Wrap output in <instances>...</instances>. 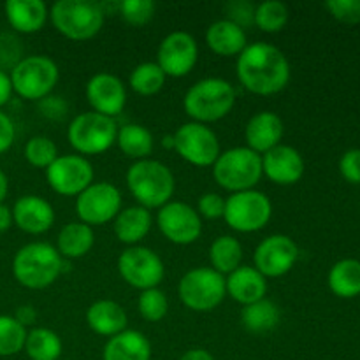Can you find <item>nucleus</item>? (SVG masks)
<instances>
[{"label": "nucleus", "mask_w": 360, "mask_h": 360, "mask_svg": "<svg viewBox=\"0 0 360 360\" xmlns=\"http://www.w3.org/2000/svg\"><path fill=\"white\" fill-rule=\"evenodd\" d=\"M238 79L255 95H274L290 81V63L285 53L267 42H252L238 56Z\"/></svg>", "instance_id": "obj_1"}, {"label": "nucleus", "mask_w": 360, "mask_h": 360, "mask_svg": "<svg viewBox=\"0 0 360 360\" xmlns=\"http://www.w3.org/2000/svg\"><path fill=\"white\" fill-rule=\"evenodd\" d=\"M62 271V255L48 243H28L18 250L13 259L14 278L30 290L48 288L58 280Z\"/></svg>", "instance_id": "obj_2"}, {"label": "nucleus", "mask_w": 360, "mask_h": 360, "mask_svg": "<svg viewBox=\"0 0 360 360\" xmlns=\"http://www.w3.org/2000/svg\"><path fill=\"white\" fill-rule=\"evenodd\" d=\"M127 186L139 206L155 210L171 202L174 174L165 164L151 158L134 162L127 171Z\"/></svg>", "instance_id": "obj_3"}, {"label": "nucleus", "mask_w": 360, "mask_h": 360, "mask_svg": "<svg viewBox=\"0 0 360 360\" xmlns=\"http://www.w3.org/2000/svg\"><path fill=\"white\" fill-rule=\"evenodd\" d=\"M236 105V90L227 79L204 77L188 88L183 98L186 115L197 123H213L225 118Z\"/></svg>", "instance_id": "obj_4"}, {"label": "nucleus", "mask_w": 360, "mask_h": 360, "mask_svg": "<svg viewBox=\"0 0 360 360\" xmlns=\"http://www.w3.org/2000/svg\"><path fill=\"white\" fill-rule=\"evenodd\" d=\"M104 7L91 0H58L49 9L51 23L70 41H88L104 25Z\"/></svg>", "instance_id": "obj_5"}, {"label": "nucleus", "mask_w": 360, "mask_h": 360, "mask_svg": "<svg viewBox=\"0 0 360 360\" xmlns=\"http://www.w3.org/2000/svg\"><path fill=\"white\" fill-rule=\"evenodd\" d=\"M262 176V157L246 146L221 151L213 164L214 181L232 193L253 190Z\"/></svg>", "instance_id": "obj_6"}, {"label": "nucleus", "mask_w": 360, "mask_h": 360, "mask_svg": "<svg viewBox=\"0 0 360 360\" xmlns=\"http://www.w3.org/2000/svg\"><path fill=\"white\" fill-rule=\"evenodd\" d=\"M58 77V65L46 55L25 56L11 70L13 91L27 101H42L51 95Z\"/></svg>", "instance_id": "obj_7"}, {"label": "nucleus", "mask_w": 360, "mask_h": 360, "mask_svg": "<svg viewBox=\"0 0 360 360\" xmlns=\"http://www.w3.org/2000/svg\"><path fill=\"white\" fill-rule=\"evenodd\" d=\"M118 125L115 118L98 112H81L74 116L67 129L70 146L81 155H101L116 144Z\"/></svg>", "instance_id": "obj_8"}, {"label": "nucleus", "mask_w": 360, "mask_h": 360, "mask_svg": "<svg viewBox=\"0 0 360 360\" xmlns=\"http://www.w3.org/2000/svg\"><path fill=\"white\" fill-rule=\"evenodd\" d=\"M271 217H273V204L269 197L255 188L236 192L225 199L224 220L236 232L248 234V232L262 231L269 224Z\"/></svg>", "instance_id": "obj_9"}, {"label": "nucleus", "mask_w": 360, "mask_h": 360, "mask_svg": "<svg viewBox=\"0 0 360 360\" xmlns=\"http://www.w3.org/2000/svg\"><path fill=\"white\" fill-rule=\"evenodd\" d=\"M178 294L188 309L199 313L213 311L227 295L225 278L211 267H195L179 280Z\"/></svg>", "instance_id": "obj_10"}, {"label": "nucleus", "mask_w": 360, "mask_h": 360, "mask_svg": "<svg viewBox=\"0 0 360 360\" xmlns=\"http://www.w3.org/2000/svg\"><path fill=\"white\" fill-rule=\"evenodd\" d=\"M118 273L125 283L143 292L148 288H158L165 276V267L158 253L137 245L129 246L118 257Z\"/></svg>", "instance_id": "obj_11"}, {"label": "nucleus", "mask_w": 360, "mask_h": 360, "mask_svg": "<svg viewBox=\"0 0 360 360\" xmlns=\"http://www.w3.org/2000/svg\"><path fill=\"white\" fill-rule=\"evenodd\" d=\"M174 151L188 164L207 167L220 157V141L217 134L204 123L188 122L179 127L174 134Z\"/></svg>", "instance_id": "obj_12"}, {"label": "nucleus", "mask_w": 360, "mask_h": 360, "mask_svg": "<svg viewBox=\"0 0 360 360\" xmlns=\"http://www.w3.org/2000/svg\"><path fill=\"white\" fill-rule=\"evenodd\" d=\"M122 211V193L112 183H91L76 197V214L86 225H104Z\"/></svg>", "instance_id": "obj_13"}, {"label": "nucleus", "mask_w": 360, "mask_h": 360, "mask_svg": "<svg viewBox=\"0 0 360 360\" xmlns=\"http://www.w3.org/2000/svg\"><path fill=\"white\" fill-rule=\"evenodd\" d=\"M46 181L60 195L77 197L94 183V167L81 155H58L46 169Z\"/></svg>", "instance_id": "obj_14"}, {"label": "nucleus", "mask_w": 360, "mask_h": 360, "mask_svg": "<svg viewBox=\"0 0 360 360\" xmlns=\"http://www.w3.org/2000/svg\"><path fill=\"white\" fill-rule=\"evenodd\" d=\"M157 225L165 239L179 246L195 243L202 234V220L190 204L171 200L158 210Z\"/></svg>", "instance_id": "obj_15"}, {"label": "nucleus", "mask_w": 360, "mask_h": 360, "mask_svg": "<svg viewBox=\"0 0 360 360\" xmlns=\"http://www.w3.org/2000/svg\"><path fill=\"white\" fill-rule=\"evenodd\" d=\"M299 259V246L290 236L273 234L262 239L253 253L255 269L264 278H280L294 269Z\"/></svg>", "instance_id": "obj_16"}, {"label": "nucleus", "mask_w": 360, "mask_h": 360, "mask_svg": "<svg viewBox=\"0 0 360 360\" xmlns=\"http://www.w3.org/2000/svg\"><path fill=\"white\" fill-rule=\"evenodd\" d=\"M199 60V46L188 32H171L162 39L157 51V63L165 76L183 77L190 74Z\"/></svg>", "instance_id": "obj_17"}, {"label": "nucleus", "mask_w": 360, "mask_h": 360, "mask_svg": "<svg viewBox=\"0 0 360 360\" xmlns=\"http://www.w3.org/2000/svg\"><path fill=\"white\" fill-rule=\"evenodd\" d=\"M86 98L95 112L115 118L127 104V88L115 74L98 72L88 79Z\"/></svg>", "instance_id": "obj_18"}, {"label": "nucleus", "mask_w": 360, "mask_h": 360, "mask_svg": "<svg viewBox=\"0 0 360 360\" xmlns=\"http://www.w3.org/2000/svg\"><path fill=\"white\" fill-rule=\"evenodd\" d=\"M304 158L295 148L278 144L262 155V171L273 183L281 186L295 185L304 174Z\"/></svg>", "instance_id": "obj_19"}, {"label": "nucleus", "mask_w": 360, "mask_h": 360, "mask_svg": "<svg viewBox=\"0 0 360 360\" xmlns=\"http://www.w3.org/2000/svg\"><path fill=\"white\" fill-rule=\"evenodd\" d=\"M13 221L27 234H44L55 224V210L39 195H23L14 202Z\"/></svg>", "instance_id": "obj_20"}, {"label": "nucleus", "mask_w": 360, "mask_h": 360, "mask_svg": "<svg viewBox=\"0 0 360 360\" xmlns=\"http://www.w3.org/2000/svg\"><path fill=\"white\" fill-rule=\"evenodd\" d=\"M281 137H283V122L276 112L259 111L246 123V148L259 153L260 157L281 144Z\"/></svg>", "instance_id": "obj_21"}, {"label": "nucleus", "mask_w": 360, "mask_h": 360, "mask_svg": "<svg viewBox=\"0 0 360 360\" xmlns=\"http://www.w3.org/2000/svg\"><path fill=\"white\" fill-rule=\"evenodd\" d=\"M225 290L239 304H253L266 297L267 278H264L255 267L239 266L225 278Z\"/></svg>", "instance_id": "obj_22"}, {"label": "nucleus", "mask_w": 360, "mask_h": 360, "mask_svg": "<svg viewBox=\"0 0 360 360\" xmlns=\"http://www.w3.org/2000/svg\"><path fill=\"white\" fill-rule=\"evenodd\" d=\"M86 323L95 334L105 338H112L123 333L129 323V316L122 304L109 299L95 301L86 309Z\"/></svg>", "instance_id": "obj_23"}, {"label": "nucleus", "mask_w": 360, "mask_h": 360, "mask_svg": "<svg viewBox=\"0 0 360 360\" xmlns=\"http://www.w3.org/2000/svg\"><path fill=\"white\" fill-rule=\"evenodd\" d=\"M206 42L213 53L220 56H239L248 46L245 28L227 18L211 23L206 30Z\"/></svg>", "instance_id": "obj_24"}, {"label": "nucleus", "mask_w": 360, "mask_h": 360, "mask_svg": "<svg viewBox=\"0 0 360 360\" xmlns=\"http://www.w3.org/2000/svg\"><path fill=\"white\" fill-rule=\"evenodd\" d=\"M102 360H151V343L139 330L125 329L109 338Z\"/></svg>", "instance_id": "obj_25"}, {"label": "nucleus", "mask_w": 360, "mask_h": 360, "mask_svg": "<svg viewBox=\"0 0 360 360\" xmlns=\"http://www.w3.org/2000/svg\"><path fill=\"white\" fill-rule=\"evenodd\" d=\"M4 9L11 27L21 34L39 32L49 16L48 7L42 0H7Z\"/></svg>", "instance_id": "obj_26"}, {"label": "nucleus", "mask_w": 360, "mask_h": 360, "mask_svg": "<svg viewBox=\"0 0 360 360\" xmlns=\"http://www.w3.org/2000/svg\"><path fill=\"white\" fill-rule=\"evenodd\" d=\"M115 236L120 243L129 246H137L143 241L151 229V213L143 206H129L120 211L115 218Z\"/></svg>", "instance_id": "obj_27"}, {"label": "nucleus", "mask_w": 360, "mask_h": 360, "mask_svg": "<svg viewBox=\"0 0 360 360\" xmlns=\"http://www.w3.org/2000/svg\"><path fill=\"white\" fill-rule=\"evenodd\" d=\"M95 245L94 229L83 221H72L62 227L56 238V250L62 259H81Z\"/></svg>", "instance_id": "obj_28"}, {"label": "nucleus", "mask_w": 360, "mask_h": 360, "mask_svg": "<svg viewBox=\"0 0 360 360\" xmlns=\"http://www.w3.org/2000/svg\"><path fill=\"white\" fill-rule=\"evenodd\" d=\"M116 144L123 155L134 160H144L153 151V134L139 123H127L122 129H118L116 136Z\"/></svg>", "instance_id": "obj_29"}, {"label": "nucleus", "mask_w": 360, "mask_h": 360, "mask_svg": "<svg viewBox=\"0 0 360 360\" xmlns=\"http://www.w3.org/2000/svg\"><path fill=\"white\" fill-rule=\"evenodd\" d=\"M280 316L281 313L276 302L264 297L243 308L241 323L248 333L262 334L273 330L280 323Z\"/></svg>", "instance_id": "obj_30"}, {"label": "nucleus", "mask_w": 360, "mask_h": 360, "mask_svg": "<svg viewBox=\"0 0 360 360\" xmlns=\"http://www.w3.org/2000/svg\"><path fill=\"white\" fill-rule=\"evenodd\" d=\"M329 288L341 299L360 295V262L355 259L340 260L329 271Z\"/></svg>", "instance_id": "obj_31"}, {"label": "nucleus", "mask_w": 360, "mask_h": 360, "mask_svg": "<svg viewBox=\"0 0 360 360\" xmlns=\"http://www.w3.org/2000/svg\"><path fill=\"white\" fill-rule=\"evenodd\" d=\"M210 260L211 269L217 273L231 274L241 266L243 260V246L234 236H220L214 239L210 246Z\"/></svg>", "instance_id": "obj_32"}, {"label": "nucleus", "mask_w": 360, "mask_h": 360, "mask_svg": "<svg viewBox=\"0 0 360 360\" xmlns=\"http://www.w3.org/2000/svg\"><path fill=\"white\" fill-rule=\"evenodd\" d=\"M25 352L30 360H58L63 345L58 334L46 327H35L27 333Z\"/></svg>", "instance_id": "obj_33"}, {"label": "nucleus", "mask_w": 360, "mask_h": 360, "mask_svg": "<svg viewBox=\"0 0 360 360\" xmlns=\"http://www.w3.org/2000/svg\"><path fill=\"white\" fill-rule=\"evenodd\" d=\"M165 74L157 62H143L130 72L129 84L136 94L143 97L158 94L165 84Z\"/></svg>", "instance_id": "obj_34"}, {"label": "nucleus", "mask_w": 360, "mask_h": 360, "mask_svg": "<svg viewBox=\"0 0 360 360\" xmlns=\"http://www.w3.org/2000/svg\"><path fill=\"white\" fill-rule=\"evenodd\" d=\"M288 7L278 0H266L255 7V25L266 34H276L288 23Z\"/></svg>", "instance_id": "obj_35"}, {"label": "nucleus", "mask_w": 360, "mask_h": 360, "mask_svg": "<svg viewBox=\"0 0 360 360\" xmlns=\"http://www.w3.org/2000/svg\"><path fill=\"white\" fill-rule=\"evenodd\" d=\"M27 341V329L14 316L0 315V357L20 354Z\"/></svg>", "instance_id": "obj_36"}, {"label": "nucleus", "mask_w": 360, "mask_h": 360, "mask_svg": "<svg viewBox=\"0 0 360 360\" xmlns=\"http://www.w3.org/2000/svg\"><path fill=\"white\" fill-rule=\"evenodd\" d=\"M25 158L30 165L46 171L58 158V150L49 137L35 136L30 137L25 144Z\"/></svg>", "instance_id": "obj_37"}, {"label": "nucleus", "mask_w": 360, "mask_h": 360, "mask_svg": "<svg viewBox=\"0 0 360 360\" xmlns=\"http://www.w3.org/2000/svg\"><path fill=\"white\" fill-rule=\"evenodd\" d=\"M137 308L146 322L155 323L160 322L167 315L169 301L160 288H148V290L141 292L139 299H137Z\"/></svg>", "instance_id": "obj_38"}, {"label": "nucleus", "mask_w": 360, "mask_h": 360, "mask_svg": "<svg viewBox=\"0 0 360 360\" xmlns=\"http://www.w3.org/2000/svg\"><path fill=\"white\" fill-rule=\"evenodd\" d=\"M120 14L132 27H143L155 16L157 4L153 0H123L118 4Z\"/></svg>", "instance_id": "obj_39"}, {"label": "nucleus", "mask_w": 360, "mask_h": 360, "mask_svg": "<svg viewBox=\"0 0 360 360\" xmlns=\"http://www.w3.org/2000/svg\"><path fill=\"white\" fill-rule=\"evenodd\" d=\"M255 7L257 6H253L248 0H232L225 7V11H227V20L239 25L241 28L255 25Z\"/></svg>", "instance_id": "obj_40"}, {"label": "nucleus", "mask_w": 360, "mask_h": 360, "mask_svg": "<svg viewBox=\"0 0 360 360\" xmlns=\"http://www.w3.org/2000/svg\"><path fill=\"white\" fill-rule=\"evenodd\" d=\"M326 7L338 21L360 23V0H329Z\"/></svg>", "instance_id": "obj_41"}, {"label": "nucleus", "mask_w": 360, "mask_h": 360, "mask_svg": "<svg viewBox=\"0 0 360 360\" xmlns=\"http://www.w3.org/2000/svg\"><path fill=\"white\" fill-rule=\"evenodd\" d=\"M224 211L225 199L220 193L207 192L199 197V202H197V213H199V217L207 218V220H218V218H224Z\"/></svg>", "instance_id": "obj_42"}, {"label": "nucleus", "mask_w": 360, "mask_h": 360, "mask_svg": "<svg viewBox=\"0 0 360 360\" xmlns=\"http://www.w3.org/2000/svg\"><path fill=\"white\" fill-rule=\"evenodd\" d=\"M340 172L348 183H360V150H348L340 160Z\"/></svg>", "instance_id": "obj_43"}, {"label": "nucleus", "mask_w": 360, "mask_h": 360, "mask_svg": "<svg viewBox=\"0 0 360 360\" xmlns=\"http://www.w3.org/2000/svg\"><path fill=\"white\" fill-rule=\"evenodd\" d=\"M39 108H41L42 115L49 120H62L67 112V104L63 102V98L55 97V95H48L39 101Z\"/></svg>", "instance_id": "obj_44"}, {"label": "nucleus", "mask_w": 360, "mask_h": 360, "mask_svg": "<svg viewBox=\"0 0 360 360\" xmlns=\"http://www.w3.org/2000/svg\"><path fill=\"white\" fill-rule=\"evenodd\" d=\"M16 137V130H14V123L9 116L4 111H0V155L6 153L14 143Z\"/></svg>", "instance_id": "obj_45"}, {"label": "nucleus", "mask_w": 360, "mask_h": 360, "mask_svg": "<svg viewBox=\"0 0 360 360\" xmlns=\"http://www.w3.org/2000/svg\"><path fill=\"white\" fill-rule=\"evenodd\" d=\"M14 319H16L18 322H20L21 326L27 329L28 326H34L35 323V320H37V311H35L34 306H30V304L20 306V308L16 309V315H14Z\"/></svg>", "instance_id": "obj_46"}, {"label": "nucleus", "mask_w": 360, "mask_h": 360, "mask_svg": "<svg viewBox=\"0 0 360 360\" xmlns=\"http://www.w3.org/2000/svg\"><path fill=\"white\" fill-rule=\"evenodd\" d=\"M11 95H13V83H11V76L4 70H0V108L9 102Z\"/></svg>", "instance_id": "obj_47"}, {"label": "nucleus", "mask_w": 360, "mask_h": 360, "mask_svg": "<svg viewBox=\"0 0 360 360\" xmlns=\"http://www.w3.org/2000/svg\"><path fill=\"white\" fill-rule=\"evenodd\" d=\"M13 224V210L7 207L6 204H0V232L9 231Z\"/></svg>", "instance_id": "obj_48"}, {"label": "nucleus", "mask_w": 360, "mask_h": 360, "mask_svg": "<svg viewBox=\"0 0 360 360\" xmlns=\"http://www.w3.org/2000/svg\"><path fill=\"white\" fill-rule=\"evenodd\" d=\"M179 360H214V357L204 348H193V350L186 352Z\"/></svg>", "instance_id": "obj_49"}, {"label": "nucleus", "mask_w": 360, "mask_h": 360, "mask_svg": "<svg viewBox=\"0 0 360 360\" xmlns=\"http://www.w3.org/2000/svg\"><path fill=\"white\" fill-rule=\"evenodd\" d=\"M7 192H9V181H7L6 172L0 169V204H4V199L7 197Z\"/></svg>", "instance_id": "obj_50"}, {"label": "nucleus", "mask_w": 360, "mask_h": 360, "mask_svg": "<svg viewBox=\"0 0 360 360\" xmlns=\"http://www.w3.org/2000/svg\"><path fill=\"white\" fill-rule=\"evenodd\" d=\"M162 146L167 148V150H174V136H164V139H162Z\"/></svg>", "instance_id": "obj_51"}]
</instances>
